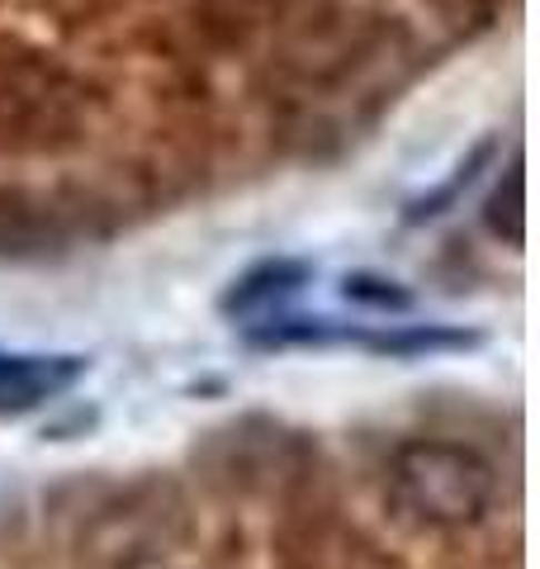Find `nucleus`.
I'll return each mask as SVG.
<instances>
[{"mask_svg": "<svg viewBox=\"0 0 540 569\" xmlns=\"http://www.w3.org/2000/svg\"><path fill=\"white\" fill-rule=\"evenodd\" d=\"M403 503L431 522H474L493 503V466L456 441H412L393 456Z\"/></svg>", "mask_w": 540, "mask_h": 569, "instance_id": "obj_1", "label": "nucleus"}, {"mask_svg": "<svg viewBox=\"0 0 540 569\" xmlns=\"http://www.w3.org/2000/svg\"><path fill=\"white\" fill-rule=\"evenodd\" d=\"M90 370L86 356H52V351H6L0 347V413H33Z\"/></svg>", "mask_w": 540, "mask_h": 569, "instance_id": "obj_2", "label": "nucleus"}, {"mask_svg": "<svg viewBox=\"0 0 540 569\" xmlns=\"http://www.w3.org/2000/svg\"><path fill=\"white\" fill-rule=\"evenodd\" d=\"M309 276H313L309 261H290V257L261 261V266H251L247 276L232 280V290L223 295V313L228 318H257V313L266 318V313H276L294 290H303Z\"/></svg>", "mask_w": 540, "mask_h": 569, "instance_id": "obj_3", "label": "nucleus"}, {"mask_svg": "<svg viewBox=\"0 0 540 569\" xmlns=\"http://www.w3.org/2000/svg\"><path fill=\"white\" fill-rule=\"evenodd\" d=\"M341 299H347V305H360V309H374V313H408L412 309V295L399 280L366 276V271L341 280Z\"/></svg>", "mask_w": 540, "mask_h": 569, "instance_id": "obj_4", "label": "nucleus"}, {"mask_svg": "<svg viewBox=\"0 0 540 569\" xmlns=\"http://www.w3.org/2000/svg\"><path fill=\"white\" fill-rule=\"evenodd\" d=\"M521 167L512 162V171H508V194H493L489 200V228L498 238H508V242H521V233H527V228H521Z\"/></svg>", "mask_w": 540, "mask_h": 569, "instance_id": "obj_5", "label": "nucleus"}, {"mask_svg": "<svg viewBox=\"0 0 540 569\" xmlns=\"http://www.w3.org/2000/svg\"><path fill=\"white\" fill-rule=\"evenodd\" d=\"M483 157H489V148H479L474 157H470V162H464L456 176H450V181L437 190V194H427V200H418V204H412V213H408V223H422V219H437V213H446V204L450 200H456V194L464 190V186H470L474 181V171H479V162H483Z\"/></svg>", "mask_w": 540, "mask_h": 569, "instance_id": "obj_6", "label": "nucleus"}]
</instances>
